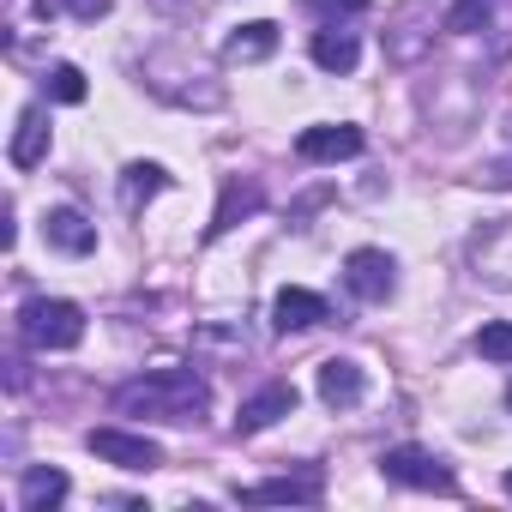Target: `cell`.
<instances>
[{
    "instance_id": "cell-1",
    "label": "cell",
    "mask_w": 512,
    "mask_h": 512,
    "mask_svg": "<svg viewBox=\"0 0 512 512\" xmlns=\"http://www.w3.org/2000/svg\"><path fill=\"white\" fill-rule=\"evenodd\" d=\"M115 416H145V422H199L211 410V386L193 368H151L127 386H115Z\"/></svg>"
},
{
    "instance_id": "cell-2",
    "label": "cell",
    "mask_w": 512,
    "mask_h": 512,
    "mask_svg": "<svg viewBox=\"0 0 512 512\" xmlns=\"http://www.w3.org/2000/svg\"><path fill=\"white\" fill-rule=\"evenodd\" d=\"M19 338L31 350H73L85 338V308L61 302V296H31L19 308Z\"/></svg>"
},
{
    "instance_id": "cell-3",
    "label": "cell",
    "mask_w": 512,
    "mask_h": 512,
    "mask_svg": "<svg viewBox=\"0 0 512 512\" xmlns=\"http://www.w3.org/2000/svg\"><path fill=\"white\" fill-rule=\"evenodd\" d=\"M380 476L398 482V488H428V494H452V488H458L452 464L434 458V452H422V446H392V452H380Z\"/></svg>"
},
{
    "instance_id": "cell-4",
    "label": "cell",
    "mask_w": 512,
    "mask_h": 512,
    "mask_svg": "<svg viewBox=\"0 0 512 512\" xmlns=\"http://www.w3.org/2000/svg\"><path fill=\"white\" fill-rule=\"evenodd\" d=\"M247 506H314L326 494V470L320 464H302L290 476H266V482H253V488H235Z\"/></svg>"
},
{
    "instance_id": "cell-5",
    "label": "cell",
    "mask_w": 512,
    "mask_h": 512,
    "mask_svg": "<svg viewBox=\"0 0 512 512\" xmlns=\"http://www.w3.org/2000/svg\"><path fill=\"white\" fill-rule=\"evenodd\" d=\"M85 446H91L103 464H115V470H157V464H163V446H157L151 434H127V428H91Z\"/></svg>"
},
{
    "instance_id": "cell-6",
    "label": "cell",
    "mask_w": 512,
    "mask_h": 512,
    "mask_svg": "<svg viewBox=\"0 0 512 512\" xmlns=\"http://www.w3.org/2000/svg\"><path fill=\"white\" fill-rule=\"evenodd\" d=\"M344 284L356 302H386L398 290V266H392V253L386 247H356L350 260H344Z\"/></svg>"
},
{
    "instance_id": "cell-7",
    "label": "cell",
    "mask_w": 512,
    "mask_h": 512,
    "mask_svg": "<svg viewBox=\"0 0 512 512\" xmlns=\"http://www.w3.org/2000/svg\"><path fill=\"white\" fill-rule=\"evenodd\" d=\"M470 266H476V278L512 290V217H500V223L470 235Z\"/></svg>"
},
{
    "instance_id": "cell-8",
    "label": "cell",
    "mask_w": 512,
    "mask_h": 512,
    "mask_svg": "<svg viewBox=\"0 0 512 512\" xmlns=\"http://www.w3.org/2000/svg\"><path fill=\"white\" fill-rule=\"evenodd\" d=\"M362 127H350V121H320V127H302L296 133V157L302 163H344V157H362Z\"/></svg>"
},
{
    "instance_id": "cell-9",
    "label": "cell",
    "mask_w": 512,
    "mask_h": 512,
    "mask_svg": "<svg viewBox=\"0 0 512 512\" xmlns=\"http://www.w3.org/2000/svg\"><path fill=\"white\" fill-rule=\"evenodd\" d=\"M278 416H296V386H290V380H272V386L253 392V398H241L235 434H260V428H272Z\"/></svg>"
},
{
    "instance_id": "cell-10",
    "label": "cell",
    "mask_w": 512,
    "mask_h": 512,
    "mask_svg": "<svg viewBox=\"0 0 512 512\" xmlns=\"http://www.w3.org/2000/svg\"><path fill=\"white\" fill-rule=\"evenodd\" d=\"M272 320H278V332H314V326H326V320H332V308H326V296H314V290L290 284V290H278Z\"/></svg>"
},
{
    "instance_id": "cell-11",
    "label": "cell",
    "mask_w": 512,
    "mask_h": 512,
    "mask_svg": "<svg viewBox=\"0 0 512 512\" xmlns=\"http://www.w3.org/2000/svg\"><path fill=\"white\" fill-rule=\"evenodd\" d=\"M43 235H49V247L73 253V260H85V253H97V223H91L85 211H73V205L49 211V217H43Z\"/></svg>"
},
{
    "instance_id": "cell-12",
    "label": "cell",
    "mask_w": 512,
    "mask_h": 512,
    "mask_svg": "<svg viewBox=\"0 0 512 512\" xmlns=\"http://www.w3.org/2000/svg\"><path fill=\"white\" fill-rule=\"evenodd\" d=\"M362 392H368V374H362V362H350V356H332V362H320V398H326L332 410H356V404H362Z\"/></svg>"
},
{
    "instance_id": "cell-13",
    "label": "cell",
    "mask_w": 512,
    "mask_h": 512,
    "mask_svg": "<svg viewBox=\"0 0 512 512\" xmlns=\"http://www.w3.org/2000/svg\"><path fill=\"white\" fill-rule=\"evenodd\" d=\"M266 205V193H260V181H223V199H217V211H211V223H205V241H217V235H229L241 217H253Z\"/></svg>"
},
{
    "instance_id": "cell-14",
    "label": "cell",
    "mask_w": 512,
    "mask_h": 512,
    "mask_svg": "<svg viewBox=\"0 0 512 512\" xmlns=\"http://www.w3.org/2000/svg\"><path fill=\"white\" fill-rule=\"evenodd\" d=\"M272 55H278V25L272 19H253V25L223 37V61L229 67H253V61H272Z\"/></svg>"
},
{
    "instance_id": "cell-15",
    "label": "cell",
    "mask_w": 512,
    "mask_h": 512,
    "mask_svg": "<svg viewBox=\"0 0 512 512\" xmlns=\"http://www.w3.org/2000/svg\"><path fill=\"white\" fill-rule=\"evenodd\" d=\"M356 61H362L356 31H344V25L314 31V67H326V73H356Z\"/></svg>"
},
{
    "instance_id": "cell-16",
    "label": "cell",
    "mask_w": 512,
    "mask_h": 512,
    "mask_svg": "<svg viewBox=\"0 0 512 512\" xmlns=\"http://www.w3.org/2000/svg\"><path fill=\"white\" fill-rule=\"evenodd\" d=\"M7 157H13V169H37V163L49 157V115H43V109H25V115H19V133H13Z\"/></svg>"
},
{
    "instance_id": "cell-17",
    "label": "cell",
    "mask_w": 512,
    "mask_h": 512,
    "mask_svg": "<svg viewBox=\"0 0 512 512\" xmlns=\"http://www.w3.org/2000/svg\"><path fill=\"white\" fill-rule=\"evenodd\" d=\"M61 500H67V476H61V470L31 464V470L19 476V506H25V512H49V506H61Z\"/></svg>"
},
{
    "instance_id": "cell-18",
    "label": "cell",
    "mask_w": 512,
    "mask_h": 512,
    "mask_svg": "<svg viewBox=\"0 0 512 512\" xmlns=\"http://www.w3.org/2000/svg\"><path fill=\"white\" fill-rule=\"evenodd\" d=\"M163 187H169V175H163L157 163H127V175H121V205H127V211H139V205H145V199H157Z\"/></svg>"
},
{
    "instance_id": "cell-19",
    "label": "cell",
    "mask_w": 512,
    "mask_h": 512,
    "mask_svg": "<svg viewBox=\"0 0 512 512\" xmlns=\"http://www.w3.org/2000/svg\"><path fill=\"white\" fill-rule=\"evenodd\" d=\"M43 91H49V103H85V97H91L85 73H79V67H67V61L43 73Z\"/></svg>"
},
{
    "instance_id": "cell-20",
    "label": "cell",
    "mask_w": 512,
    "mask_h": 512,
    "mask_svg": "<svg viewBox=\"0 0 512 512\" xmlns=\"http://www.w3.org/2000/svg\"><path fill=\"white\" fill-rule=\"evenodd\" d=\"M115 7V0H37V19H79V25H97L103 13Z\"/></svg>"
},
{
    "instance_id": "cell-21",
    "label": "cell",
    "mask_w": 512,
    "mask_h": 512,
    "mask_svg": "<svg viewBox=\"0 0 512 512\" xmlns=\"http://www.w3.org/2000/svg\"><path fill=\"white\" fill-rule=\"evenodd\" d=\"M476 356L482 362H512V320H488L476 332Z\"/></svg>"
},
{
    "instance_id": "cell-22",
    "label": "cell",
    "mask_w": 512,
    "mask_h": 512,
    "mask_svg": "<svg viewBox=\"0 0 512 512\" xmlns=\"http://www.w3.org/2000/svg\"><path fill=\"white\" fill-rule=\"evenodd\" d=\"M482 13H488V0H452V31H476L482 25Z\"/></svg>"
},
{
    "instance_id": "cell-23",
    "label": "cell",
    "mask_w": 512,
    "mask_h": 512,
    "mask_svg": "<svg viewBox=\"0 0 512 512\" xmlns=\"http://www.w3.org/2000/svg\"><path fill=\"white\" fill-rule=\"evenodd\" d=\"M314 13H344V19H356V13H368V0H308Z\"/></svg>"
},
{
    "instance_id": "cell-24",
    "label": "cell",
    "mask_w": 512,
    "mask_h": 512,
    "mask_svg": "<svg viewBox=\"0 0 512 512\" xmlns=\"http://www.w3.org/2000/svg\"><path fill=\"white\" fill-rule=\"evenodd\" d=\"M482 181H488V187H512V163H494V169H482Z\"/></svg>"
},
{
    "instance_id": "cell-25",
    "label": "cell",
    "mask_w": 512,
    "mask_h": 512,
    "mask_svg": "<svg viewBox=\"0 0 512 512\" xmlns=\"http://www.w3.org/2000/svg\"><path fill=\"white\" fill-rule=\"evenodd\" d=\"M506 500H512V470H506Z\"/></svg>"
},
{
    "instance_id": "cell-26",
    "label": "cell",
    "mask_w": 512,
    "mask_h": 512,
    "mask_svg": "<svg viewBox=\"0 0 512 512\" xmlns=\"http://www.w3.org/2000/svg\"><path fill=\"white\" fill-rule=\"evenodd\" d=\"M506 410H512V386H506Z\"/></svg>"
}]
</instances>
